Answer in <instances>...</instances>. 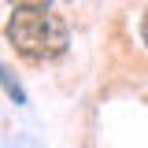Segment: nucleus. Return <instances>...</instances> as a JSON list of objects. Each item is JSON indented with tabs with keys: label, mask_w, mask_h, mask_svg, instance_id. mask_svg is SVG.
<instances>
[{
	"label": "nucleus",
	"mask_w": 148,
	"mask_h": 148,
	"mask_svg": "<svg viewBox=\"0 0 148 148\" xmlns=\"http://www.w3.org/2000/svg\"><path fill=\"white\" fill-rule=\"evenodd\" d=\"M8 41L26 63H52L67 52L71 34L59 15H48L45 8H15L8 18Z\"/></svg>",
	"instance_id": "1"
},
{
	"label": "nucleus",
	"mask_w": 148,
	"mask_h": 148,
	"mask_svg": "<svg viewBox=\"0 0 148 148\" xmlns=\"http://www.w3.org/2000/svg\"><path fill=\"white\" fill-rule=\"evenodd\" d=\"M4 89H8V96H11L15 104H26V92H22V85L11 78V71H8V67H4Z\"/></svg>",
	"instance_id": "2"
},
{
	"label": "nucleus",
	"mask_w": 148,
	"mask_h": 148,
	"mask_svg": "<svg viewBox=\"0 0 148 148\" xmlns=\"http://www.w3.org/2000/svg\"><path fill=\"white\" fill-rule=\"evenodd\" d=\"M52 0H15V8H48Z\"/></svg>",
	"instance_id": "3"
},
{
	"label": "nucleus",
	"mask_w": 148,
	"mask_h": 148,
	"mask_svg": "<svg viewBox=\"0 0 148 148\" xmlns=\"http://www.w3.org/2000/svg\"><path fill=\"white\" fill-rule=\"evenodd\" d=\"M141 45L148 48V8H145V15H141Z\"/></svg>",
	"instance_id": "4"
}]
</instances>
